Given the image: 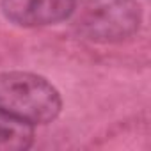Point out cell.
<instances>
[{"mask_svg": "<svg viewBox=\"0 0 151 151\" xmlns=\"http://www.w3.org/2000/svg\"><path fill=\"white\" fill-rule=\"evenodd\" d=\"M57 89L43 77L32 73L0 75V109L30 124L53 121L60 112Z\"/></svg>", "mask_w": 151, "mask_h": 151, "instance_id": "cell-1", "label": "cell"}, {"mask_svg": "<svg viewBox=\"0 0 151 151\" xmlns=\"http://www.w3.org/2000/svg\"><path fill=\"white\" fill-rule=\"evenodd\" d=\"M140 23L135 0H82L77 27L91 41L114 43L130 37Z\"/></svg>", "mask_w": 151, "mask_h": 151, "instance_id": "cell-2", "label": "cell"}, {"mask_svg": "<svg viewBox=\"0 0 151 151\" xmlns=\"http://www.w3.org/2000/svg\"><path fill=\"white\" fill-rule=\"evenodd\" d=\"M34 140L32 124L0 109V151H22Z\"/></svg>", "mask_w": 151, "mask_h": 151, "instance_id": "cell-4", "label": "cell"}, {"mask_svg": "<svg viewBox=\"0 0 151 151\" xmlns=\"http://www.w3.org/2000/svg\"><path fill=\"white\" fill-rule=\"evenodd\" d=\"M75 0H2L7 20L22 27L52 25L75 13Z\"/></svg>", "mask_w": 151, "mask_h": 151, "instance_id": "cell-3", "label": "cell"}]
</instances>
